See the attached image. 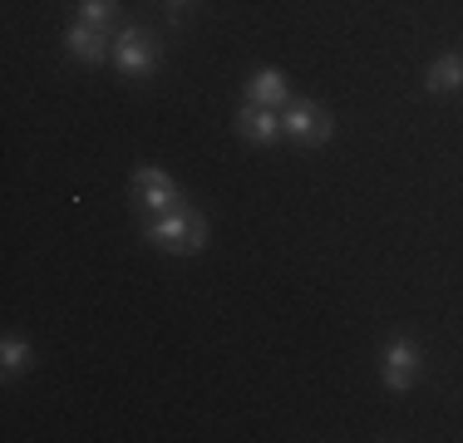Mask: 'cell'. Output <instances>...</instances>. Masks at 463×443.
I'll use <instances>...</instances> for the list:
<instances>
[{
	"mask_svg": "<svg viewBox=\"0 0 463 443\" xmlns=\"http://www.w3.org/2000/svg\"><path fill=\"white\" fill-rule=\"evenodd\" d=\"M114 70L118 74H134V80L153 74V70H158V40H153L143 25H124L114 35Z\"/></svg>",
	"mask_w": 463,
	"mask_h": 443,
	"instance_id": "obj_4",
	"label": "cell"
},
{
	"mask_svg": "<svg viewBox=\"0 0 463 443\" xmlns=\"http://www.w3.org/2000/svg\"><path fill=\"white\" fill-rule=\"evenodd\" d=\"M64 50H70V60H80V64H104V60H114V40H109V30H99V25H84V20H74L70 30H64Z\"/></svg>",
	"mask_w": 463,
	"mask_h": 443,
	"instance_id": "obj_6",
	"label": "cell"
},
{
	"mask_svg": "<svg viewBox=\"0 0 463 443\" xmlns=\"http://www.w3.org/2000/svg\"><path fill=\"white\" fill-rule=\"evenodd\" d=\"M134 203L148 207V217L173 212V207H183V187L173 183L163 168H138L134 173Z\"/></svg>",
	"mask_w": 463,
	"mask_h": 443,
	"instance_id": "obj_5",
	"label": "cell"
},
{
	"mask_svg": "<svg viewBox=\"0 0 463 443\" xmlns=\"http://www.w3.org/2000/svg\"><path fill=\"white\" fill-rule=\"evenodd\" d=\"M424 94H463V54L458 50H449V54H439L434 64L424 70Z\"/></svg>",
	"mask_w": 463,
	"mask_h": 443,
	"instance_id": "obj_9",
	"label": "cell"
},
{
	"mask_svg": "<svg viewBox=\"0 0 463 443\" xmlns=\"http://www.w3.org/2000/svg\"><path fill=\"white\" fill-rule=\"evenodd\" d=\"M281 128L291 143L321 148V143H330V133H335V118H330L326 104H316V99H291V104L281 108Z\"/></svg>",
	"mask_w": 463,
	"mask_h": 443,
	"instance_id": "obj_3",
	"label": "cell"
},
{
	"mask_svg": "<svg viewBox=\"0 0 463 443\" xmlns=\"http://www.w3.org/2000/svg\"><path fill=\"white\" fill-rule=\"evenodd\" d=\"M80 20L84 25H99V30H114L118 25V0H80Z\"/></svg>",
	"mask_w": 463,
	"mask_h": 443,
	"instance_id": "obj_11",
	"label": "cell"
},
{
	"mask_svg": "<svg viewBox=\"0 0 463 443\" xmlns=\"http://www.w3.org/2000/svg\"><path fill=\"white\" fill-rule=\"evenodd\" d=\"M424 374V345L414 335H390L380 345V380L390 394H410L414 380Z\"/></svg>",
	"mask_w": 463,
	"mask_h": 443,
	"instance_id": "obj_2",
	"label": "cell"
},
{
	"mask_svg": "<svg viewBox=\"0 0 463 443\" xmlns=\"http://www.w3.org/2000/svg\"><path fill=\"white\" fill-rule=\"evenodd\" d=\"M197 5V0H168V10H173V20H178L183 15V10H193Z\"/></svg>",
	"mask_w": 463,
	"mask_h": 443,
	"instance_id": "obj_12",
	"label": "cell"
},
{
	"mask_svg": "<svg viewBox=\"0 0 463 443\" xmlns=\"http://www.w3.org/2000/svg\"><path fill=\"white\" fill-rule=\"evenodd\" d=\"M143 237H148V247L168 251V257H197L207 247V217L183 203L173 212H158L143 222Z\"/></svg>",
	"mask_w": 463,
	"mask_h": 443,
	"instance_id": "obj_1",
	"label": "cell"
},
{
	"mask_svg": "<svg viewBox=\"0 0 463 443\" xmlns=\"http://www.w3.org/2000/svg\"><path fill=\"white\" fill-rule=\"evenodd\" d=\"M35 364V350H30L25 335H5L0 340V370H5V380H15L20 370H30Z\"/></svg>",
	"mask_w": 463,
	"mask_h": 443,
	"instance_id": "obj_10",
	"label": "cell"
},
{
	"mask_svg": "<svg viewBox=\"0 0 463 443\" xmlns=\"http://www.w3.org/2000/svg\"><path fill=\"white\" fill-rule=\"evenodd\" d=\"M291 80L277 70V64H261V70H251L247 80V104H261V108H286L291 104Z\"/></svg>",
	"mask_w": 463,
	"mask_h": 443,
	"instance_id": "obj_8",
	"label": "cell"
},
{
	"mask_svg": "<svg viewBox=\"0 0 463 443\" xmlns=\"http://www.w3.org/2000/svg\"><path fill=\"white\" fill-rule=\"evenodd\" d=\"M232 128L241 133L247 143H257V148H271V143L281 138V108H261V104H241L237 118H232Z\"/></svg>",
	"mask_w": 463,
	"mask_h": 443,
	"instance_id": "obj_7",
	"label": "cell"
}]
</instances>
